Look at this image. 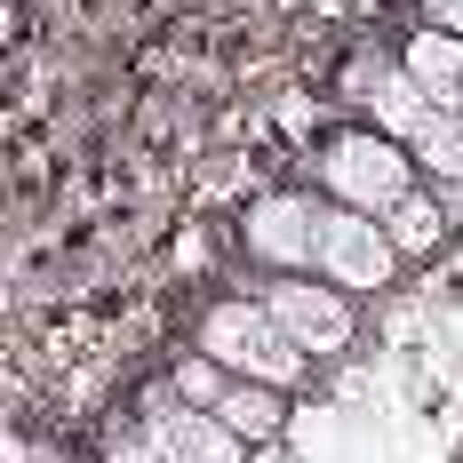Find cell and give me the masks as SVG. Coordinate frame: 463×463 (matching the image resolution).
Segmentation results:
<instances>
[{
	"label": "cell",
	"instance_id": "1",
	"mask_svg": "<svg viewBox=\"0 0 463 463\" xmlns=\"http://www.w3.org/2000/svg\"><path fill=\"white\" fill-rule=\"evenodd\" d=\"M304 184L320 192L327 208H360V216H383L400 192L416 184V160L408 144L368 128V120H335L312 152H304Z\"/></svg>",
	"mask_w": 463,
	"mask_h": 463
},
{
	"label": "cell",
	"instance_id": "2",
	"mask_svg": "<svg viewBox=\"0 0 463 463\" xmlns=\"http://www.w3.org/2000/svg\"><path fill=\"white\" fill-rule=\"evenodd\" d=\"M192 352H208L224 375H248V383H272V392H304L312 383V360L272 327V312L248 296V288H224L192 312Z\"/></svg>",
	"mask_w": 463,
	"mask_h": 463
},
{
	"label": "cell",
	"instance_id": "3",
	"mask_svg": "<svg viewBox=\"0 0 463 463\" xmlns=\"http://www.w3.org/2000/svg\"><path fill=\"white\" fill-rule=\"evenodd\" d=\"M232 288H248V296L272 312V327L312 360V368L360 352V304H352L344 288H327L320 272H264V279H232Z\"/></svg>",
	"mask_w": 463,
	"mask_h": 463
},
{
	"label": "cell",
	"instance_id": "4",
	"mask_svg": "<svg viewBox=\"0 0 463 463\" xmlns=\"http://www.w3.org/2000/svg\"><path fill=\"white\" fill-rule=\"evenodd\" d=\"M320 192L312 184H264L240 200V216H232V240H240V256H248V272H312V240H320Z\"/></svg>",
	"mask_w": 463,
	"mask_h": 463
},
{
	"label": "cell",
	"instance_id": "5",
	"mask_svg": "<svg viewBox=\"0 0 463 463\" xmlns=\"http://www.w3.org/2000/svg\"><path fill=\"white\" fill-rule=\"evenodd\" d=\"M312 272H320L327 288H344L352 304H368V296H392V288L408 279V264L392 256V240H383L375 216H360V208H320Z\"/></svg>",
	"mask_w": 463,
	"mask_h": 463
},
{
	"label": "cell",
	"instance_id": "6",
	"mask_svg": "<svg viewBox=\"0 0 463 463\" xmlns=\"http://www.w3.org/2000/svg\"><path fill=\"white\" fill-rule=\"evenodd\" d=\"M128 423L152 439L160 463H256V448H240L208 408H184V400L168 392V375H152V383L137 392V416Z\"/></svg>",
	"mask_w": 463,
	"mask_h": 463
},
{
	"label": "cell",
	"instance_id": "7",
	"mask_svg": "<svg viewBox=\"0 0 463 463\" xmlns=\"http://www.w3.org/2000/svg\"><path fill=\"white\" fill-rule=\"evenodd\" d=\"M456 200H463V192H439V184H423V176H416V184L375 216L383 240H392V256H400L408 272H416V264H439V256L456 248Z\"/></svg>",
	"mask_w": 463,
	"mask_h": 463
},
{
	"label": "cell",
	"instance_id": "8",
	"mask_svg": "<svg viewBox=\"0 0 463 463\" xmlns=\"http://www.w3.org/2000/svg\"><path fill=\"white\" fill-rule=\"evenodd\" d=\"M392 56H400L408 89H416L431 112H463V41H456V33H439V24H416V33L392 48Z\"/></svg>",
	"mask_w": 463,
	"mask_h": 463
},
{
	"label": "cell",
	"instance_id": "9",
	"mask_svg": "<svg viewBox=\"0 0 463 463\" xmlns=\"http://www.w3.org/2000/svg\"><path fill=\"white\" fill-rule=\"evenodd\" d=\"M208 416L224 423L240 448L272 456L279 439H288V423H296V392H272V383H248V375H232V383H224V400H216Z\"/></svg>",
	"mask_w": 463,
	"mask_h": 463
},
{
	"label": "cell",
	"instance_id": "10",
	"mask_svg": "<svg viewBox=\"0 0 463 463\" xmlns=\"http://www.w3.org/2000/svg\"><path fill=\"white\" fill-rule=\"evenodd\" d=\"M400 144H408V160H416L423 184L463 192V112H423V120H416Z\"/></svg>",
	"mask_w": 463,
	"mask_h": 463
},
{
	"label": "cell",
	"instance_id": "11",
	"mask_svg": "<svg viewBox=\"0 0 463 463\" xmlns=\"http://www.w3.org/2000/svg\"><path fill=\"white\" fill-rule=\"evenodd\" d=\"M160 375H168V392H176L184 408H216V400H224V383H232V375L216 368L208 352H192V344H184V352H168V368H160Z\"/></svg>",
	"mask_w": 463,
	"mask_h": 463
},
{
	"label": "cell",
	"instance_id": "12",
	"mask_svg": "<svg viewBox=\"0 0 463 463\" xmlns=\"http://www.w3.org/2000/svg\"><path fill=\"white\" fill-rule=\"evenodd\" d=\"M383 72H392V48H352V56H344V64H335V96H344V120H360V104H368L375 96V80H383Z\"/></svg>",
	"mask_w": 463,
	"mask_h": 463
},
{
	"label": "cell",
	"instance_id": "13",
	"mask_svg": "<svg viewBox=\"0 0 463 463\" xmlns=\"http://www.w3.org/2000/svg\"><path fill=\"white\" fill-rule=\"evenodd\" d=\"M416 24H439V33L463 41V0H416Z\"/></svg>",
	"mask_w": 463,
	"mask_h": 463
},
{
	"label": "cell",
	"instance_id": "14",
	"mask_svg": "<svg viewBox=\"0 0 463 463\" xmlns=\"http://www.w3.org/2000/svg\"><path fill=\"white\" fill-rule=\"evenodd\" d=\"M89 463H96V456H89Z\"/></svg>",
	"mask_w": 463,
	"mask_h": 463
}]
</instances>
